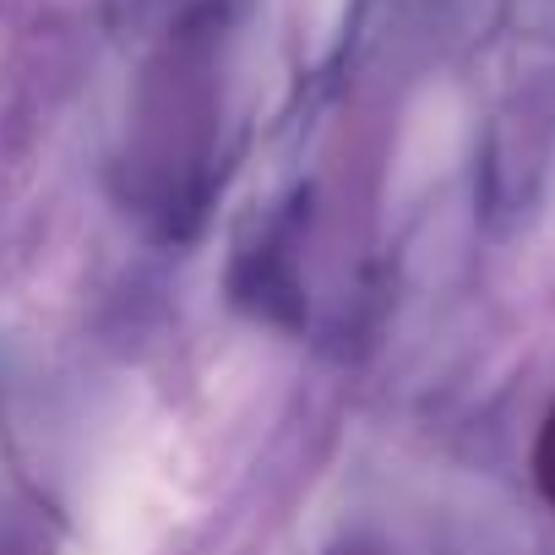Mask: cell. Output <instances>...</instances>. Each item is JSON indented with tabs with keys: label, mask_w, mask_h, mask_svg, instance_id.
I'll return each mask as SVG.
<instances>
[{
	"label": "cell",
	"mask_w": 555,
	"mask_h": 555,
	"mask_svg": "<svg viewBox=\"0 0 555 555\" xmlns=\"http://www.w3.org/2000/svg\"><path fill=\"white\" fill-rule=\"evenodd\" d=\"M533 479H539L544 501H555V409L544 414V425H539V441H533Z\"/></svg>",
	"instance_id": "cell-1"
}]
</instances>
